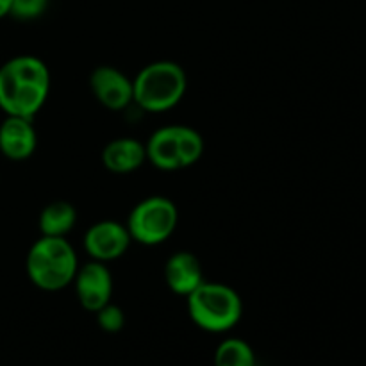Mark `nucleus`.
<instances>
[{"label":"nucleus","mask_w":366,"mask_h":366,"mask_svg":"<svg viewBox=\"0 0 366 366\" xmlns=\"http://www.w3.org/2000/svg\"><path fill=\"white\" fill-rule=\"evenodd\" d=\"M50 93V70L39 57L16 56L0 66V109L34 120Z\"/></svg>","instance_id":"f257e3e1"},{"label":"nucleus","mask_w":366,"mask_h":366,"mask_svg":"<svg viewBox=\"0 0 366 366\" xmlns=\"http://www.w3.org/2000/svg\"><path fill=\"white\" fill-rule=\"evenodd\" d=\"M79 270L77 252L66 238L41 236L25 257V272L36 288L59 292L74 282Z\"/></svg>","instance_id":"f03ea898"},{"label":"nucleus","mask_w":366,"mask_h":366,"mask_svg":"<svg viewBox=\"0 0 366 366\" xmlns=\"http://www.w3.org/2000/svg\"><path fill=\"white\" fill-rule=\"evenodd\" d=\"M188 89V75L175 61H154L132 79L134 104L147 113H164L177 106Z\"/></svg>","instance_id":"7ed1b4c3"},{"label":"nucleus","mask_w":366,"mask_h":366,"mask_svg":"<svg viewBox=\"0 0 366 366\" xmlns=\"http://www.w3.org/2000/svg\"><path fill=\"white\" fill-rule=\"evenodd\" d=\"M188 315L193 324L206 332H227L243 317V300L234 288L222 282L204 281L186 297Z\"/></svg>","instance_id":"20e7f679"},{"label":"nucleus","mask_w":366,"mask_h":366,"mask_svg":"<svg viewBox=\"0 0 366 366\" xmlns=\"http://www.w3.org/2000/svg\"><path fill=\"white\" fill-rule=\"evenodd\" d=\"M147 161L161 172L189 168L202 157L204 139L188 125H167L150 134L145 143Z\"/></svg>","instance_id":"39448f33"},{"label":"nucleus","mask_w":366,"mask_h":366,"mask_svg":"<svg viewBox=\"0 0 366 366\" xmlns=\"http://www.w3.org/2000/svg\"><path fill=\"white\" fill-rule=\"evenodd\" d=\"M177 206L168 197L152 195L139 200L127 218L131 239L147 247H156L167 242L177 229Z\"/></svg>","instance_id":"423d86ee"},{"label":"nucleus","mask_w":366,"mask_h":366,"mask_svg":"<svg viewBox=\"0 0 366 366\" xmlns=\"http://www.w3.org/2000/svg\"><path fill=\"white\" fill-rule=\"evenodd\" d=\"M132 243L125 224L117 220H100L93 224L84 234V250L93 261L109 263L127 252Z\"/></svg>","instance_id":"0eeeda50"},{"label":"nucleus","mask_w":366,"mask_h":366,"mask_svg":"<svg viewBox=\"0 0 366 366\" xmlns=\"http://www.w3.org/2000/svg\"><path fill=\"white\" fill-rule=\"evenodd\" d=\"M74 286L79 304L89 313H97L113 297V275L107 264L100 261L92 259L84 267H79Z\"/></svg>","instance_id":"6e6552de"},{"label":"nucleus","mask_w":366,"mask_h":366,"mask_svg":"<svg viewBox=\"0 0 366 366\" xmlns=\"http://www.w3.org/2000/svg\"><path fill=\"white\" fill-rule=\"evenodd\" d=\"M93 97L109 111H122L134 102L132 79L109 64H100L89 75Z\"/></svg>","instance_id":"1a4fd4ad"},{"label":"nucleus","mask_w":366,"mask_h":366,"mask_svg":"<svg viewBox=\"0 0 366 366\" xmlns=\"http://www.w3.org/2000/svg\"><path fill=\"white\" fill-rule=\"evenodd\" d=\"M38 134L31 118L6 117L0 124V152L11 161H25L36 152Z\"/></svg>","instance_id":"9d476101"},{"label":"nucleus","mask_w":366,"mask_h":366,"mask_svg":"<svg viewBox=\"0 0 366 366\" xmlns=\"http://www.w3.org/2000/svg\"><path fill=\"white\" fill-rule=\"evenodd\" d=\"M167 286L179 297H188L204 282L202 264L199 257L188 250L174 252L164 264Z\"/></svg>","instance_id":"9b49d317"},{"label":"nucleus","mask_w":366,"mask_h":366,"mask_svg":"<svg viewBox=\"0 0 366 366\" xmlns=\"http://www.w3.org/2000/svg\"><path fill=\"white\" fill-rule=\"evenodd\" d=\"M147 161L145 143L136 138H117L102 150V164L111 174H132Z\"/></svg>","instance_id":"f8f14e48"},{"label":"nucleus","mask_w":366,"mask_h":366,"mask_svg":"<svg viewBox=\"0 0 366 366\" xmlns=\"http://www.w3.org/2000/svg\"><path fill=\"white\" fill-rule=\"evenodd\" d=\"M75 224H77V211L64 200H56L43 207L38 220L41 236H54V238H66Z\"/></svg>","instance_id":"ddd939ff"},{"label":"nucleus","mask_w":366,"mask_h":366,"mask_svg":"<svg viewBox=\"0 0 366 366\" xmlns=\"http://www.w3.org/2000/svg\"><path fill=\"white\" fill-rule=\"evenodd\" d=\"M214 366H256V354L245 340L227 338L214 350Z\"/></svg>","instance_id":"4468645a"},{"label":"nucleus","mask_w":366,"mask_h":366,"mask_svg":"<svg viewBox=\"0 0 366 366\" xmlns=\"http://www.w3.org/2000/svg\"><path fill=\"white\" fill-rule=\"evenodd\" d=\"M95 315H97V324H99V327L102 329L104 332L117 335V332H120L122 329H124L125 315L124 311H122V307L117 306V304L113 302L106 304V306L100 307Z\"/></svg>","instance_id":"2eb2a0df"},{"label":"nucleus","mask_w":366,"mask_h":366,"mask_svg":"<svg viewBox=\"0 0 366 366\" xmlns=\"http://www.w3.org/2000/svg\"><path fill=\"white\" fill-rule=\"evenodd\" d=\"M49 7V0H11L9 16L20 21H31L41 16Z\"/></svg>","instance_id":"dca6fc26"},{"label":"nucleus","mask_w":366,"mask_h":366,"mask_svg":"<svg viewBox=\"0 0 366 366\" xmlns=\"http://www.w3.org/2000/svg\"><path fill=\"white\" fill-rule=\"evenodd\" d=\"M9 9H11V0H0V20L4 16H9Z\"/></svg>","instance_id":"f3484780"}]
</instances>
